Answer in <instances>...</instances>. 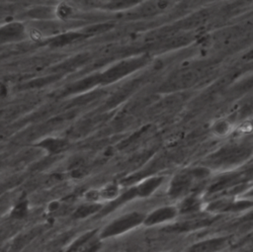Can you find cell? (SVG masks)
<instances>
[{"label": "cell", "instance_id": "obj_8", "mask_svg": "<svg viewBox=\"0 0 253 252\" xmlns=\"http://www.w3.org/2000/svg\"><path fill=\"white\" fill-rule=\"evenodd\" d=\"M231 130V126L226 121H218L213 126V131L215 134L223 136L226 135Z\"/></svg>", "mask_w": 253, "mask_h": 252}, {"label": "cell", "instance_id": "obj_3", "mask_svg": "<svg viewBox=\"0 0 253 252\" xmlns=\"http://www.w3.org/2000/svg\"><path fill=\"white\" fill-rule=\"evenodd\" d=\"M176 214V210L174 208L172 207H166V208H161L159 210H156L155 211H153L146 219H145V223L147 225H152V224H156V223H160L164 220L170 219L172 217H174Z\"/></svg>", "mask_w": 253, "mask_h": 252}, {"label": "cell", "instance_id": "obj_5", "mask_svg": "<svg viewBox=\"0 0 253 252\" xmlns=\"http://www.w3.org/2000/svg\"><path fill=\"white\" fill-rule=\"evenodd\" d=\"M161 183V178H152L150 180L145 181L143 184H141L136 190V194L140 196H147L151 194L157 186Z\"/></svg>", "mask_w": 253, "mask_h": 252}, {"label": "cell", "instance_id": "obj_11", "mask_svg": "<svg viewBox=\"0 0 253 252\" xmlns=\"http://www.w3.org/2000/svg\"><path fill=\"white\" fill-rule=\"evenodd\" d=\"M99 247H100V243H99V242L89 243L88 246L85 247L81 252H96Z\"/></svg>", "mask_w": 253, "mask_h": 252}, {"label": "cell", "instance_id": "obj_10", "mask_svg": "<svg viewBox=\"0 0 253 252\" xmlns=\"http://www.w3.org/2000/svg\"><path fill=\"white\" fill-rule=\"evenodd\" d=\"M118 195V189L115 186H109L102 191V196L105 198H114Z\"/></svg>", "mask_w": 253, "mask_h": 252}, {"label": "cell", "instance_id": "obj_1", "mask_svg": "<svg viewBox=\"0 0 253 252\" xmlns=\"http://www.w3.org/2000/svg\"><path fill=\"white\" fill-rule=\"evenodd\" d=\"M143 220V215L137 212H131L126 215L121 216L120 218L113 221L110 225H108L105 230L102 232L103 237L114 236L120 233H123L133 226L138 225Z\"/></svg>", "mask_w": 253, "mask_h": 252}, {"label": "cell", "instance_id": "obj_7", "mask_svg": "<svg viewBox=\"0 0 253 252\" xmlns=\"http://www.w3.org/2000/svg\"><path fill=\"white\" fill-rule=\"evenodd\" d=\"M100 205L94 204V205H88V206H82L80 207L74 213V216L77 218L85 217L89 214H92L93 212H96L100 209Z\"/></svg>", "mask_w": 253, "mask_h": 252}, {"label": "cell", "instance_id": "obj_2", "mask_svg": "<svg viewBox=\"0 0 253 252\" xmlns=\"http://www.w3.org/2000/svg\"><path fill=\"white\" fill-rule=\"evenodd\" d=\"M226 238L209 239L193 245L188 252H215L225 245Z\"/></svg>", "mask_w": 253, "mask_h": 252}, {"label": "cell", "instance_id": "obj_9", "mask_svg": "<svg viewBox=\"0 0 253 252\" xmlns=\"http://www.w3.org/2000/svg\"><path fill=\"white\" fill-rule=\"evenodd\" d=\"M198 208H199L198 200L195 198H189L183 202V204L181 206V211H183V212L194 211V210H198Z\"/></svg>", "mask_w": 253, "mask_h": 252}, {"label": "cell", "instance_id": "obj_4", "mask_svg": "<svg viewBox=\"0 0 253 252\" xmlns=\"http://www.w3.org/2000/svg\"><path fill=\"white\" fill-rule=\"evenodd\" d=\"M190 184V179L183 175V176H177L175 180H173L171 188H170V195L173 197L179 196L188 188Z\"/></svg>", "mask_w": 253, "mask_h": 252}, {"label": "cell", "instance_id": "obj_6", "mask_svg": "<svg viewBox=\"0 0 253 252\" xmlns=\"http://www.w3.org/2000/svg\"><path fill=\"white\" fill-rule=\"evenodd\" d=\"M94 234H95V231H89V232L83 234L80 238H78L76 241H74L73 244H71V246L67 249V252H77L80 247L84 246V244H86L90 241L91 237Z\"/></svg>", "mask_w": 253, "mask_h": 252}]
</instances>
